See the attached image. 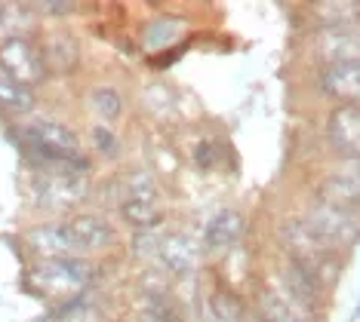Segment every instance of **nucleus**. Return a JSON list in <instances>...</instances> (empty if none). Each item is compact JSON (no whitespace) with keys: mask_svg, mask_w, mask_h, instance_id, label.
Listing matches in <instances>:
<instances>
[{"mask_svg":"<svg viewBox=\"0 0 360 322\" xmlns=\"http://www.w3.org/2000/svg\"><path fill=\"white\" fill-rule=\"evenodd\" d=\"M28 154L44 169V175H84L86 156L80 147V138L65 123L56 120H31L22 129Z\"/></svg>","mask_w":360,"mask_h":322,"instance_id":"obj_1","label":"nucleus"},{"mask_svg":"<svg viewBox=\"0 0 360 322\" xmlns=\"http://www.w3.org/2000/svg\"><path fill=\"white\" fill-rule=\"evenodd\" d=\"M93 283V264L84 258H53L31 270V286L44 295H75Z\"/></svg>","mask_w":360,"mask_h":322,"instance_id":"obj_2","label":"nucleus"},{"mask_svg":"<svg viewBox=\"0 0 360 322\" xmlns=\"http://www.w3.org/2000/svg\"><path fill=\"white\" fill-rule=\"evenodd\" d=\"M281 246H283V252L290 255L292 264L311 270L317 279H321L323 267H330L333 249L308 227L305 218H290V221H286V224L281 227Z\"/></svg>","mask_w":360,"mask_h":322,"instance_id":"obj_3","label":"nucleus"},{"mask_svg":"<svg viewBox=\"0 0 360 322\" xmlns=\"http://www.w3.org/2000/svg\"><path fill=\"white\" fill-rule=\"evenodd\" d=\"M305 221H308V227L314 230V234L321 236L326 246H330V249H339V246L345 249V246L357 243V236H360V218H357V212L335 209V206H326L321 200H317L308 209Z\"/></svg>","mask_w":360,"mask_h":322,"instance_id":"obj_4","label":"nucleus"},{"mask_svg":"<svg viewBox=\"0 0 360 322\" xmlns=\"http://www.w3.org/2000/svg\"><path fill=\"white\" fill-rule=\"evenodd\" d=\"M0 71H4L6 77L19 80V83L28 89L46 77L44 55H40V49L25 37H6L4 43H0Z\"/></svg>","mask_w":360,"mask_h":322,"instance_id":"obj_5","label":"nucleus"},{"mask_svg":"<svg viewBox=\"0 0 360 322\" xmlns=\"http://www.w3.org/2000/svg\"><path fill=\"white\" fill-rule=\"evenodd\" d=\"M120 212L136 227H151L158 221V187H154V181L145 172H133L127 178Z\"/></svg>","mask_w":360,"mask_h":322,"instance_id":"obj_6","label":"nucleus"},{"mask_svg":"<svg viewBox=\"0 0 360 322\" xmlns=\"http://www.w3.org/2000/svg\"><path fill=\"white\" fill-rule=\"evenodd\" d=\"M330 147L345 160H360V105H339L326 123Z\"/></svg>","mask_w":360,"mask_h":322,"instance_id":"obj_7","label":"nucleus"},{"mask_svg":"<svg viewBox=\"0 0 360 322\" xmlns=\"http://www.w3.org/2000/svg\"><path fill=\"white\" fill-rule=\"evenodd\" d=\"M317 200L326 206H335V209L357 212L360 209V160H348L342 169H335L321 185Z\"/></svg>","mask_w":360,"mask_h":322,"instance_id":"obj_8","label":"nucleus"},{"mask_svg":"<svg viewBox=\"0 0 360 322\" xmlns=\"http://www.w3.org/2000/svg\"><path fill=\"white\" fill-rule=\"evenodd\" d=\"M68 236L75 243L77 255H89V252H102L114 243V227L99 215H75V218L65 221Z\"/></svg>","mask_w":360,"mask_h":322,"instance_id":"obj_9","label":"nucleus"},{"mask_svg":"<svg viewBox=\"0 0 360 322\" xmlns=\"http://www.w3.org/2000/svg\"><path fill=\"white\" fill-rule=\"evenodd\" d=\"M323 93L342 105H360V62L326 65L321 77Z\"/></svg>","mask_w":360,"mask_h":322,"instance_id":"obj_10","label":"nucleus"},{"mask_svg":"<svg viewBox=\"0 0 360 322\" xmlns=\"http://www.w3.org/2000/svg\"><path fill=\"white\" fill-rule=\"evenodd\" d=\"M317 53L330 65L360 62V34L354 28H323L317 34Z\"/></svg>","mask_w":360,"mask_h":322,"instance_id":"obj_11","label":"nucleus"},{"mask_svg":"<svg viewBox=\"0 0 360 322\" xmlns=\"http://www.w3.org/2000/svg\"><path fill=\"white\" fill-rule=\"evenodd\" d=\"M28 246L34 252L44 255L46 261H53V258H80L75 243H71V236H68L65 221H59V224H40L34 230H28Z\"/></svg>","mask_w":360,"mask_h":322,"instance_id":"obj_12","label":"nucleus"},{"mask_svg":"<svg viewBox=\"0 0 360 322\" xmlns=\"http://www.w3.org/2000/svg\"><path fill=\"white\" fill-rule=\"evenodd\" d=\"M259 316L262 322H311L308 307L286 298L281 288H265L259 295Z\"/></svg>","mask_w":360,"mask_h":322,"instance_id":"obj_13","label":"nucleus"},{"mask_svg":"<svg viewBox=\"0 0 360 322\" xmlns=\"http://www.w3.org/2000/svg\"><path fill=\"white\" fill-rule=\"evenodd\" d=\"M158 255L173 274H188V270L198 267V249H194V243L182 234L163 236L158 243Z\"/></svg>","mask_w":360,"mask_h":322,"instance_id":"obj_14","label":"nucleus"},{"mask_svg":"<svg viewBox=\"0 0 360 322\" xmlns=\"http://www.w3.org/2000/svg\"><path fill=\"white\" fill-rule=\"evenodd\" d=\"M84 196L80 175H44L40 181V203L46 206H68Z\"/></svg>","mask_w":360,"mask_h":322,"instance_id":"obj_15","label":"nucleus"},{"mask_svg":"<svg viewBox=\"0 0 360 322\" xmlns=\"http://www.w3.org/2000/svg\"><path fill=\"white\" fill-rule=\"evenodd\" d=\"M243 230V218L237 212H219L216 218L210 221L207 227V246L212 252H225L231 249V246L237 243V236H240Z\"/></svg>","mask_w":360,"mask_h":322,"instance_id":"obj_16","label":"nucleus"},{"mask_svg":"<svg viewBox=\"0 0 360 322\" xmlns=\"http://www.w3.org/2000/svg\"><path fill=\"white\" fill-rule=\"evenodd\" d=\"M40 55H44L46 71L68 74V71L77 65V59H80V49H77V43H75V40H71V37L56 34V37L46 40V46L40 49Z\"/></svg>","mask_w":360,"mask_h":322,"instance_id":"obj_17","label":"nucleus"},{"mask_svg":"<svg viewBox=\"0 0 360 322\" xmlns=\"http://www.w3.org/2000/svg\"><path fill=\"white\" fill-rule=\"evenodd\" d=\"M0 107H4L6 114H28L31 107H34L31 89L22 86L19 80L6 77L4 71H0Z\"/></svg>","mask_w":360,"mask_h":322,"instance_id":"obj_18","label":"nucleus"},{"mask_svg":"<svg viewBox=\"0 0 360 322\" xmlns=\"http://www.w3.org/2000/svg\"><path fill=\"white\" fill-rule=\"evenodd\" d=\"M89 105H93V111L99 114L102 120L120 117V107H124V102H120V93H117V89H111V86L93 89V95H89Z\"/></svg>","mask_w":360,"mask_h":322,"instance_id":"obj_19","label":"nucleus"},{"mask_svg":"<svg viewBox=\"0 0 360 322\" xmlns=\"http://www.w3.org/2000/svg\"><path fill=\"white\" fill-rule=\"evenodd\" d=\"M93 138H96V142H99L96 147H99L102 154H114V151H117V142H114V135H111V132L96 129V132H93Z\"/></svg>","mask_w":360,"mask_h":322,"instance_id":"obj_20","label":"nucleus"}]
</instances>
